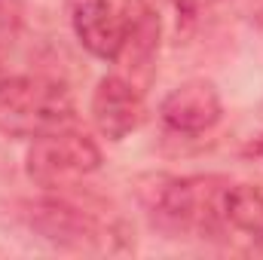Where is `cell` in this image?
I'll return each instance as SVG.
<instances>
[{
  "label": "cell",
  "mask_w": 263,
  "mask_h": 260,
  "mask_svg": "<svg viewBox=\"0 0 263 260\" xmlns=\"http://www.w3.org/2000/svg\"><path fill=\"white\" fill-rule=\"evenodd\" d=\"M214 3H220V0H172L178 18H184V22H196L199 15H202L205 9H211Z\"/></svg>",
  "instance_id": "cell-10"
},
{
  "label": "cell",
  "mask_w": 263,
  "mask_h": 260,
  "mask_svg": "<svg viewBox=\"0 0 263 260\" xmlns=\"http://www.w3.org/2000/svg\"><path fill=\"white\" fill-rule=\"evenodd\" d=\"M260 153H263V144H260Z\"/></svg>",
  "instance_id": "cell-11"
},
{
  "label": "cell",
  "mask_w": 263,
  "mask_h": 260,
  "mask_svg": "<svg viewBox=\"0 0 263 260\" xmlns=\"http://www.w3.org/2000/svg\"><path fill=\"white\" fill-rule=\"evenodd\" d=\"M223 227L245 233L251 242L263 245V190L251 184H223L217 196Z\"/></svg>",
  "instance_id": "cell-8"
},
{
  "label": "cell",
  "mask_w": 263,
  "mask_h": 260,
  "mask_svg": "<svg viewBox=\"0 0 263 260\" xmlns=\"http://www.w3.org/2000/svg\"><path fill=\"white\" fill-rule=\"evenodd\" d=\"M25 224L49 245L70 251H104L110 248V227L98 220L92 211L67 202V199H37L22 205Z\"/></svg>",
  "instance_id": "cell-4"
},
{
  "label": "cell",
  "mask_w": 263,
  "mask_h": 260,
  "mask_svg": "<svg viewBox=\"0 0 263 260\" xmlns=\"http://www.w3.org/2000/svg\"><path fill=\"white\" fill-rule=\"evenodd\" d=\"M101 169V150L98 144L73 126L49 132L43 138L31 141V150L25 156L28 178L43 190H65L77 181L95 175Z\"/></svg>",
  "instance_id": "cell-3"
},
{
  "label": "cell",
  "mask_w": 263,
  "mask_h": 260,
  "mask_svg": "<svg viewBox=\"0 0 263 260\" xmlns=\"http://www.w3.org/2000/svg\"><path fill=\"white\" fill-rule=\"evenodd\" d=\"M22 0H0V46L12 43L22 28Z\"/></svg>",
  "instance_id": "cell-9"
},
{
  "label": "cell",
  "mask_w": 263,
  "mask_h": 260,
  "mask_svg": "<svg viewBox=\"0 0 263 260\" xmlns=\"http://www.w3.org/2000/svg\"><path fill=\"white\" fill-rule=\"evenodd\" d=\"M135 196L147 217L172 236H214L223 220L217 208L220 181L150 172L135 178Z\"/></svg>",
  "instance_id": "cell-1"
},
{
  "label": "cell",
  "mask_w": 263,
  "mask_h": 260,
  "mask_svg": "<svg viewBox=\"0 0 263 260\" xmlns=\"http://www.w3.org/2000/svg\"><path fill=\"white\" fill-rule=\"evenodd\" d=\"M65 6L80 46L101 62H120L129 31L126 9L114 0H65Z\"/></svg>",
  "instance_id": "cell-5"
},
{
  "label": "cell",
  "mask_w": 263,
  "mask_h": 260,
  "mask_svg": "<svg viewBox=\"0 0 263 260\" xmlns=\"http://www.w3.org/2000/svg\"><path fill=\"white\" fill-rule=\"evenodd\" d=\"M92 123L107 141H123L144 123L141 89L126 77H101L92 92Z\"/></svg>",
  "instance_id": "cell-7"
},
{
  "label": "cell",
  "mask_w": 263,
  "mask_h": 260,
  "mask_svg": "<svg viewBox=\"0 0 263 260\" xmlns=\"http://www.w3.org/2000/svg\"><path fill=\"white\" fill-rule=\"evenodd\" d=\"M223 104L208 80H187L175 86L162 104H159V120L162 126L175 135H202L220 123Z\"/></svg>",
  "instance_id": "cell-6"
},
{
  "label": "cell",
  "mask_w": 263,
  "mask_h": 260,
  "mask_svg": "<svg viewBox=\"0 0 263 260\" xmlns=\"http://www.w3.org/2000/svg\"><path fill=\"white\" fill-rule=\"evenodd\" d=\"M77 104L65 83L34 73L0 80V135L34 141L73 126Z\"/></svg>",
  "instance_id": "cell-2"
}]
</instances>
